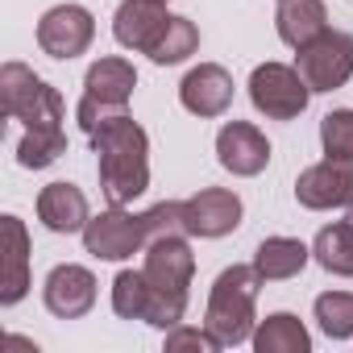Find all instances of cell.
<instances>
[{"mask_svg": "<svg viewBox=\"0 0 353 353\" xmlns=\"http://www.w3.org/2000/svg\"><path fill=\"white\" fill-rule=\"evenodd\" d=\"M250 100L270 121H295L307 108L312 88H307V79L295 67H287V63H262L250 75Z\"/></svg>", "mask_w": 353, "mask_h": 353, "instance_id": "cell-4", "label": "cell"}, {"mask_svg": "<svg viewBox=\"0 0 353 353\" xmlns=\"http://www.w3.org/2000/svg\"><path fill=\"white\" fill-rule=\"evenodd\" d=\"M112 312L121 320H145V324H154L162 332H170L183 320V312L145 279V270H121L112 279Z\"/></svg>", "mask_w": 353, "mask_h": 353, "instance_id": "cell-6", "label": "cell"}, {"mask_svg": "<svg viewBox=\"0 0 353 353\" xmlns=\"http://www.w3.org/2000/svg\"><path fill=\"white\" fill-rule=\"evenodd\" d=\"M216 158H221L225 170L241 174V179H254V174H262L266 162H270V141L262 137L258 125H250V121H229V125H221V133H216Z\"/></svg>", "mask_w": 353, "mask_h": 353, "instance_id": "cell-12", "label": "cell"}, {"mask_svg": "<svg viewBox=\"0 0 353 353\" xmlns=\"http://www.w3.org/2000/svg\"><path fill=\"white\" fill-rule=\"evenodd\" d=\"M320 145L328 158H353V108H332L320 121Z\"/></svg>", "mask_w": 353, "mask_h": 353, "instance_id": "cell-26", "label": "cell"}, {"mask_svg": "<svg viewBox=\"0 0 353 353\" xmlns=\"http://www.w3.org/2000/svg\"><path fill=\"white\" fill-rule=\"evenodd\" d=\"M83 245L100 262H125V258H133V254L145 250L141 216H133V212H125V208L112 204L108 212H100V216H92L83 225Z\"/></svg>", "mask_w": 353, "mask_h": 353, "instance_id": "cell-8", "label": "cell"}, {"mask_svg": "<svg viewBox=\"0 0 353 353\" xmlns=\"http://www.w3.org/2000/svg\"><path fill=\"white\" fill-rule=\"evenodd\" d=\"M316 324H320L324 336L349 341L353 336V295L349 291H324V295H316Z\"/></svg>", "mask_w": 353, "mask_h": 353, "instance_id": "cell-24", "label": "cell"}, {"mask_svg": "<svg viewBox=\"0 0 353 353\" xmlns=\"http://www.w3.org/2000/svg\"><path fill=\"white\" fill-rule=\"evenodd\" d=\"M92 38H96V21H92V13L83 5H54L38 21V46H42V54L63 59V63L79 59L92 46Z\"/></svg>", "mask_w": 353, "mask_h": 353, "instance_id": "cell-10", "label": "cell"}, {"mask_svg": "<svg viewBox=\"0 0 353 353\" xmlns=\"http://www.w3.org/2000/svg\"><path fill=\"white\" fill-rule=\"evenodd\" d=\"M92 150L100 166V192L108 196V204L125 208L150 188V137L129 112L108 117L92 133Z\"/></svg>", "mask_w": 353, "mask_h": 353, "instance_id": "cell-2", "label": "cell"}, {"mask_svg": "<svg viewBox=\"0 0 353 353\" xmlns=\"http://www.w3.org/2000/svg\"><path fill=\"white\" fill-rule=\"evenodd\" d=\"M38 221L50 233H83V225L92 221L88 196L75 183H50L38 192Z\"/></svg>", "mask_w": 353, "mask_h": 353, "instance_id": "cell-17", "label": "cell"}, {"mask_svg": "<svg viewBox=\"0 0 353 353\" xmlns=\"http://www.w3.org/2000/svg\"><path fill=\"white\" fill-rule=\"evenodd\" d=\"M0 108L13 121H26V137L17 145V162L26 170H42L67 154V104L59 88L38 79L26 63L0 67Z\"/></svg>", "mask_w": 353, "mask_h": 353, "instance_id": "cell-1", "label": "cell"}, {"mask_svg": "<svg viewBox=\"0 0 353 353\" xmlns=\"http://www.w3.org/2000/svg\"><path fill=\"white\" fill-rule=\"evenodd\" d=\"M170 13H166V0H121V9L112 17V34L125 50H141L150 54V46L162 38Z\"/></svg>", "mask_w": 353, "mask_h": 353, "instance_id": "cell-15", "label": "cell"}, {"mask_svg": "<svg viewBox=\"0 0 353 353\" xmlns=\"http://www.w3.org/2000/svg\"><path fill=\"white\" fill-rule=\"evenodd\" d=\"M262 291V274L258 266H229L216 274L212 291H208V312H204V328L221 341V349H233L241 341L254 336V303Z\"/></svg>", "mask_w": 353, "mask_h": 353, "instance_id": "cell-3", "label": "cell"}, {"mask_svg": "<svg viewBox=\"0 0 353 353\" xmlns=\"http://www.w3.org/2000/svg\"><path fill=\"white\" fill-rule=\"evenodd\" d=\"M145 279L179 307L188 312V287H192V274H196V254L188 245V237H162V241H150L145 245Z\"/></svg>", "mask_w": 353, "mask_h": 353, "instance_id": "cell-7", "label": "cell"}, {"mask_svg": "<svg viewBox=\"0 0 353 353\" xmlns=\"http://www.w3.org/2000/svg\"><path fill=\"white\" fill-rule=\"evenodd\" d=\"M312 258L328 270V274H341V279H353V225L349 221H336V225H324L312 241Z\"/></svg>", "mask_w": 353, "mask_h": 353, "instance_id": "cell-22", "label": "cell"}, {"mask_svg": "<svg viewBox=\"0 0 353 353\" xmlns=\"http://www.w3.org/2000/svg\"><path fill=\"white\" fill-rule=\"evenodd\" d=\"M274 26L291 50H303L307 42H316L328 30V9H324V0H279Z\"/></svg>", "mask_w": 353, "mask_h": 353, "instance_id": "cell-18", "label": "cell"}, {"mask_svg": "<svg viewBox=\"0 0 353 353\" xmlns=\"http://www.w3.org/2000/svg\"><path fill=\"white\" fill-rule=\"evenodd\" d=\"M312 250L295 237H266L254 254V266L262 274V283H283V279H295L303 266H307Z\"/></svg>", "mask_w": 353, "mask_h": 353, "instance_id": "cell-20", "label": "cell"}, {"mask_svg": "<svg viewBox=\"0 0 353 353\" xmlns=\"http://www.w3.org/2000/svg\"><path fill=\"white\" fill-rule=\"evenodd\" d=\"M179 100L192 117H225L233 104V75L221 63H200L196 71L183 75Z\"/></svg>", "mask_w": 353, "mask_h": 353, "instance_id": "cell-14", "label": "cell"}, {"mask_svg": "<svg viewBox=\"0 0 353 353\" xmlns=\"http://www.w3.org/2000/svg\"><path fill=\"white\" fill-rule=\"evenodd\" d=\"M295 200L312 212L353 204V158H324L295 179Z\"/></svg>", "mask_w": 353, "mask_h": 353, "instance_id": "cell-9", "label": "cell"}, {"mask_svg": "<svg viewBox=\"0 0 353 353\" xmlns=\"http://www.w3.org/2000/svg\"><path fill=\"white\" fill-rule=\"evenodd\" d=\"M133 88H137V71L129 59H117V54L96 59L83 75V96H92L100 104H129Z\"/></svg>", "mask_w": 353, "mask_h": 353, "instance_id": "cell-19", "label": "cell"}, {"mask_svg": "<svg viewBox=\"0 0 353 353\" xmlns=\"http://www.w3.org/2000/svg\"><path fill=\"white\" fill-rule=\"evenodd\" d=\"M137 216H141L145 245L162 241V237H192L188 233V212H183V204H174V200H162V204H154V208H145Z\"/></svg>", "mask_w": 353, "mask_h": 353, "instance_id": "cell-25", "label": "cell"}, {"mask_svg": "<svg viewBox=\"0 0 353 353\" xmlns=\"http://www.w3.org/2000/svg\"><path fill=\"white\" fill-rule=\"evenodd\" d=\"M42 299L50 307V316L59 320H79L92 312L96 303V274L88 266H75V262H63L46 274L42 283Z\"/></svg>", "mask_w": 353, "mask_h": 353, "instance_id": "cell-11", "label": "cell"}, {"mask_svg": "<svg viewBox=\"0 0 353 353\" xmlns=\"http://www.w3.org/2000/svg\"><path fill=\"white\" fill-rule=\"evenodd\" d=\"M166 349L174 353V349H200V353H216L221 349V341L208 332V328H183V324H174L170 332H166Z\"/></svg>", "mask_w": 353, "mask_h": 353, "instance_id": "cell-27", "label": "cell"}, {"mask_svg": "<svg viewBox=\"0 0 353 353\" xmlns=\"http://www.w3.org/2000/svg\"><path fill=\"white\" fill-rule=\"evenodd\" d=\"M196 50H200V30H196V21H188V17H170L166 30H162V38L150 46V59H154L158 67H174V63L192 59Z\"/></svg>", "mask_w": 353, "mask_h": 353, "instance_id": "cell-23", "label": "cell"}, {"mask_svg": "<svg viewBox=\"0 0 353 353\" xmlns=\"http://www.w3.org/2000/svg\"><path fill=\"white\" fill-rule=\"evenodd\" d=\"M295 71L307 79L312 92H336L353 79V38L324 30L316 42H307L295 54Z\"/></svg>", "mask_w": 353, "mask_h": 353, "instance_id": "cell-5", "label": "cell"}, {"mask_svg": "<svg viewBox=\"0 0 353 353\" xmlns=\"http://www.w3.org/2000/svg\"><path fill=\"white\" fill-rule=\"evenodd\" d=\"M250 341H254L258 353H307V349H312V336H307L303 320L291 316V312H274V316H266V320L254 328Z\"/></svg>", "mask_w": 353, "mask_h": 353, "instance_id": "cell-21", "label": "cell"}, {"mask_svg": "<svg viewBox=\"0 0 353 353\" xmlns=\"http://www.w3.org/2000/svg\"><path fill=\"white\" fill-rule=\"evenodd\" d=\"M183 212L192 237H225L241 225V200L229 188H200L192 200H183Z\"/></svg>", "mask_w": 353, "mask_h": 353, "instance_id": "cell-13", "label": "cell"}, {"mask_svg": "<svg viewBox=\"0 0 353 353\" xmlns=\"http://www.w3.org/2000/svg\"><path fill=\"white\" fill-rule=\"evenodd\" d=\"M345 221H349V225H353V204H349V216H345Z\"/></svg>", "mask_w": 353, "mask_h": 353, "instance_id": "cell-28", "label": "cell"}, {"mask_svg": "<svg viewBox=\"0 0 353 353\" xmlns=\"http://www.w3.org/2000/svg\"><path fill=\"white\" fill-rule=\"evenodd\" d=\"M0 229H5V270H0V303L13 307L26 299L30 291V233L21 225V216H5L0 221Z\"/></svg>", "mask_w": 353, "mask_h": 353, "instance_id": "cell-16", "label": "cell"}]
</instances>
